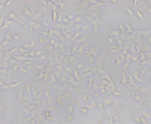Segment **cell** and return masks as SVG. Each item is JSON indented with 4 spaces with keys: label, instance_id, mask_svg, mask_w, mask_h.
<instances>
[{
    "label": "cell",
    "instance_id": "cell-33",
    "mask_svg": "<svg viewBox=\"0 0 151 124\" xmlns=\"http://www.w3.org/2000/svg\"><path fill=\"white\" fill-rule=\"evenodd\" d=\"M22 36H23L22 33H15L14 35V40L18 42V43H21V40H22Z\"/></svg>",
    "mask_w": 151,
    "mask_h": 124
},
{
    "label": "cell",
    "instance_id": "cell-26",
    "mask_svg": "<svg viewBox=\"0 0 151 124\" xmlns=\"http://www.w3.org/2000/svg\"><path fill=\"white\" fill-rule=\"evenodd\" d=\"M50 44H52V46L58 50V47H59V44H60V43H59V40H58L57 37H50Z\"/></svg>",
    "mask_w": 151,
    "mask_h": 124
},
{
    "label": "cell",
    "instance_id": "cell-37",
    "mask_svg": "<svg viewBox=\"0 0 151 124\" xmlns=\"http://www.w3.org/2000/svg\"><path fill=\"white\" fill-rule=\"evenodd\" d=\"M67 113H71V114H74V105H69L67 106Z\"/></svg>",
    "mask_w": 151,
    "mask_h": 124
},
{
    "label": "cell",
    "instance_id": "cell-22",
    "mask_svg": "<svg viewBox=\"0 0 151 124\" xmlns=\"http://www.w3.org/2000/svg\"><path fill=\"white\" fill-rule=\"evenodd\" d=\"M118 28H120V32L122 33V36H126V30H125V22L124 21L118 22Z\"/></svg>",
    "mask_w": 151,
    "mask_h": 124
},
{
    "label": "cell",
    "instance_id": "cell-8",
    "mask_svg": "<svg viewBox=\"0 0 151 124\" xmlns=\"http://www.w3.org/2000/svg\"><path fill=\"white\" fill-rule=\"evenodd\" d=\"M23 86H25V91H26L28 92V95L30 97V95H32V91H33V84H32V81H30V80H26V81H25L23 83Z\"/></svg>",
    "mask_w": 151,
    "mask_h": 124
},
{
    "label": "cell",
    "instance_id": "cell-9",
    "mask_svg": "<svg viewBox=\"0 0 151 124\" xmlns=\"http://www.w3.org/2000/svg\"><path fill=\"white\" fill-rule=\"evenodd\" d=\"M96 80H98V79L95 77V76H91L89 79H87V87L88 88H92V90H93L95 86H96V83H98Z\"/></svg>",
    "mask_w": 151,
    "mask_h": 124
},
{
    "label": "cell",
    "instance_id": "cell-19",
    "mask_svg": "<svg viewBox=\"0 0 151 124\" xmlns=\"http://www.w3.org/2000/svg\"><path fill=\"white\" fill-rule=\"evenodd\" d=\"M55 4H57V8L58 11L62 12L65 8H66V2H63V0H59V2H55Z\"/></svg>",
    "mask_w": 151,
    "mask_h": 124
},
{
    "label": "cell",
    "instance_id": "cell-35",
    "mask_svg": "<svg viewBox=\"0 0 151 124\" xmlns=\"http://www.w3.org/2000/svg\"><path fill=\"white\" fill-rule=\"evenodd\" d=\"M40 24H41V28H50V22L47 21L45 18H44V19H41Z\"/></svg>",
    "mask_w": 151,
    "mask_h": 124
},
{
    "label": "cell",
    "instance_id": "cell-7",
    "mask_svg": "<svg viewBox=\"0 0 151 124\" xmlns=\"http://www.w3.org/2000/svg\"><path fill=\"white\" fill-rule=\"evenodd\" d=\"M36 42L38 43V46H40V47H45L47 44L50 43V42H47V39H45L44 36H43V35H40V33H38V36H37V39H36Z\"/></svg>",
    "mask_w": 151,
    "mask_h": 124
},
{
    "label": "cell",
    "instance_id": "cell-1",
    "mask_svg": "<svg viewBox=\"0 0 151 124\" xmlns=\"http://www.w3.org/2000/svg\"><path fill=\"white\" fill-rule=\"evenodd\" d=\"M98 73V70H96V68H95V65H87L85 68L83 69V72H81V79H89L91 76H95V74Z\"/></svg>",
    "mask_w": 151,
    "mask_h": 124
},
{
    "label": "cell",
    "instance_id": "cell-34",
    "mask_svg": "<svg viewBox=\"0 0 151 124\" xmlns=\"http://www.w3.org/2000/svg\"><path fill=\"white\" fill-rule=\"evenodd\" d=\"M19 72H21V73H23V74H29V73H30V69H28V68H25V66H22V65H21V69H19Z\"/></svg>",
    "mask_w": 151,
    "mask_h": 124
},
{
    "label": "cell",
    "instance_id": "cell-12",
    "mask_svg": "<svg viewBox=\"0 0 151 124\" xmlns=\"http://www.w3.org/2000/svg\"><path fill=\"white\" fill-rule=\"evenodd\" d=\"M63 120L66 123H73L76 120V116H74V114H71V113H65L63 114Z\"/></svg>",
    "mask_w": 151,
    "mask_h": 124
},
{
    "label": "cell",
    "instance_id": "cell-21",
    "mask_svg": "<svg viewBox=\"0 0 151 124\" xmlns=\"http://www.w3.org/2000/svg\"><path fill=\"white\" fill-rule=\"evenodd\" d=\"M109 95H110V97H114V98H122V97H124V92L120 91V90H115V91H113V92H110Z\"/></svg>",
    "mask_w": 151,
    "mask_h": 124
},
{
    "label": "cell",
    "instance_id": "cell-25",
    "mask_svg": "<svg viewBox=\"0 0 151 124\" xmlns=\"http://www.w3.org/2000/svg\"><path fill=\"white\" fill-rule=\"evenodd\" d=\"M81 101H83L84 104H88V102H89V101H91V97H89L88 92H83V94H81Z\"/></svg>",
    "mask_w": 151,
    "mask_h": 124
},
{
    "label": "cell",
    "instance_id": "cell-11",
    "mask_svg": "<svg viewBox=\"0 0 151 124\" xmlns=\"http://www.w3.org/2000/svg\"><path fill=\"white\" fill-rule=\"evenodd\" d=\"M73 43H74V44H77V46H85V44L88 43V37L84 35V36H81L80 39H77V40H74Z\"/></svg>",
    "mask_w": 151,
    "mask_h": 124
},
{
    "label": "cell",
    "instance_id": "cell-40",
    "mask_svg": "<svg viewBox=\"0 0 151 124\" xmlns=\"http://www.w3.org/2000/svg\"><path fill=\"white\" fill-rule=\"evenodd\" d=\"M147 80H148V83H151V72H148V74H147Z\"/></svg>",
    "mask_w": 151,
    "mask_h": 124
},
{
    "label": "cell",
    "instance_id": "cell-14",
    "mask_svg": "<svg viewBox=\"0 0 151 124\" xmlns=\"http://www.w3.org/2000/svg\"><path fill=\"white\" fill-rule=\"evenodd\" d=\"M89 50H91V55L95 57V58H98V57L100 55V52H99V48H98V46H91V47H89Z\"/></svg>",
    "mask_w": 151,
    "mask_h": 124
},
{
    "label": "cell",
    "instance_id": "cell-3",
    "mask_svg": "<svg viewBox=\"0 0 151 124\" xmlns=\"http://www.w3.org/2000/svg\"><path fill=\"white\" fill-rule=\"evenodd\" d=\"M65 104H66V99H65V97L60 94V92L57 91V92H55V105L59 108V106H63Z\"/></svg>",
    "mask_w": 151,
    "mask_h": 124
},
{
    "label": "cell",
    "instance_id": "cell-15",
    "mask_svg": "<svg viewBox=\"0 0 151 124\" xmlns=\"http://www.w3.org/2000/svg\"><path fill=\"white\" fill-rule=\"evenodd\" d=\"M131 119H132V120L135 121L136 124H144L143 119L140 117V114H135V113H133V114H131Z\"/></svg>",
    "mask_w": 151,
    "mask_h": 124
},
{
    "label": "cell",
    "instance_id": "cell-20",
    "mask_svg": "<svg viewBox=\"0 0 151 124\" xmlns=\"http://www.w3.org/2000/svg\"><path fill=\"white\" fill-rule=\"evenodd\" d=\"M91 25H92V29H93V30H99V29L102 28V21H99V19H95V21H93Z\"/></svg>",
    "mask_w": 151,
    "mask_h": 124
},
{
    "label": "cell",
    "instance_id": "cell-18",
    "mask_svg": "<svg viewBox=\"0 0 151 124\" xmlns=\"http://www.w3.org/2000/svg\"><path fill=\"white\" fill-rule=\"evenodd\" d=\"M89 97H91V98H92V101H98V99L102 97V94H100V92H99V91L93 90V91H91V92H89Z\"/></svg>",
    "mask_w": 151,
    "mask_h": 124
},
{
    "label": "cell",
    "instance_id": "cell-6",
    "mask_svg": "<svg viewBox=\"0 0 151 124\" xmlns=\"http://www.w3.org/2000/svg\"><path fill=\"white\" fill-rule=\"evenodd\" d=\"M12 22L14 21H11L10 18H7V15H2V29H4V28H7V26H10V25H12Z\"/></svg>",
    "mask_w": 151,
    "mask_h": 124
},
{
    "label": "cell",
    "instance_id": "cell-30",
    "mask_svg": "<svg viewBox=\"0 0 151 124\" xmlns=\"http://www.w3.org/2000/svg\"><path fill=\"white\" fill-rule=\"evenodd\" d=\"M21 84H22V81H21V80H18V81H12V83H10V88H11V90H14V88L19 87Z\"/></svg>",
    "mask_w": 151,
    "mask_h": 124
},
{
    "label": "cell",
    "instance_id": "cell-24",
    "mask_svg": "<svg viewBox=\"0 0 151 124\" xmlns=\"http://www.w3.org/2000/svg\"><path fill=\"white\" fill-rule=\"evenodd\" d=\"M12 3H14L12 0H8V2H7V0H3L2 4H0V7H2V10H4L6 7H11V6H12Z\"/></svg>",
    "mask_w": 151,
    "mask_h": 124
},
{
    "label": "cell",
    "instance_id": "cell-4",
    "mask_svg": "<svg viewBox=\"0 0 151 124\" xmlns=\"http://www.w3.org/2000/svg\"><path fill=\"white\" fill-rule=\"evenodd\" d=\"M22 14H23L25 17H26V18L32 19V17H33L34 12H33L32 10H30V7H29V6H23V7H22Z\"/></svg>",
    "mask_w": 151,
    "mask_h": 124
},
{
    "label": "cell",
    "instance_id": "cell-13",
    "mask_svg": "<svg viewBox=\"0 0 151 124\" xmlns=\"http://www.w3.org/2000/svg\"><path fill=\"white\" fill-rule=\"evenodd\" d=\"M36 3L40 4L44 10H51V2H47V0H38V2H36Z\"/></svg>",
    "mask_w": 151,
    "mask_h": 124
},
{
    "label": "cell",
    "instance_id": "cell-2",
    "mask_svg": "<svg viewBox=\"0 0 151 124\" xmlns=\"http://www.w3.org/2000/svg\"><path fill=\"white\" fill-rule=\"evenodd\" d=\"M15 95H17V99L19 101H28V92L25 90H21V88H18V90H15Z\"/></svg>",
    "mask_w": 151,
    "mask_h": 124
},
{
    "label": "cell",
    "instance_id": "cell-41",
    "mask_svg": "<svg viewBox=\"0 0 151 124\" xmlns=\"http://www.w3.org/2000/svg\"><path fill=\"white\" fill-rule=\"evenodd\" d=\"M147 12H148V14L151 15V4H150V6L147 7Z\"/></svg>",
    "mask_w": 151,
    "mask_h": 124
},
{
    "label": "cell",
    "instance_id": "cell-23",
    "mask_svg": "<svg viewBox=\"0 0 151 124\" xmlns=\"http://www.w3.org/2000/svg\"><path fill=\"white\" fill-rule=\"evenodd\" d=\"M109 52H111V54H117V55H120L121 50H120V47H118V46H110Z\"/></svg>",
    "mask_w": 151,
    "mask_h": 124
},
{
    "label": "cell",
    "instance_id": "cell-16",
    "mask_svg": "<svg viewBox=\"0 0 151 124\" xmlns=\"http://www.w3.org/2000/svg\"><path fill=\"white\" fill-rule=\"evenodd\" d=\"M3 39L4 40H7V42H12L14 40V35H12L10 30H6V32L3 33Z\"/></svg>",
    "mask_w": 151,
    "mask_h": 124
},
{
    "label": "cell",
    "instance_id": "cell-38",
    "mask_svg": "<svg viewBox=\"0 0 151 124\" xmlns=\"http://www.w3.org/2000/svg\"><path fill=\"white\" fill-rule=\"evenodd\" d=\"M136 14H137V18H139V19L144 21V14H143V12H141L140 10H137V11H136Z\"/></svg>",
    "mask_w": 151,
    "mask_h": 124
},
{
    "label": "cell",
    "instance_id": "cell-28",
    "mask_svg": "<svg viewBox=\"0 0 151 124\" xmlns=\"http://www.w3.org/2000/svg\"><path fill=\"white\" fill-rule=\"evenodd\" d=\"M125 59L122 58V57H121V55H115V59H114V65L115 66H120L121 64H122V62H124Z\"/></svg>",
    "mask_w": 151,
    "mask_h": 124
},
{
    "label": "cell",
    "instance_id": "cell-39",
    "mask_svg": "<svg viewBox=\"0 0 151 124\" xmlns=\"http://www.w3.org/2000/svg\"><path fill=\"white\" fill-rule=\"evenodd\" d=\"M107 4H111V6H115V4H117V2H114V0H109V2H107Z\"/></svg>",
    "mask_w": 151,
    "mask_h": 124
},
{
    "label": "cell",
    "instance_id": "cell-10",
    "mask_svg": "<svg viewBox=\"0 0 151 124\" xmlns=\"http://www.w3.org/2000/svg\"><path fill=\"white\" fill-rule=\"evenodd\" d=\"M7 18H10L11 21H14V22H18V24H21V22H22V19H19L14 11H8V12H7Z\"/></svg>",
    "mask_w": 151,
    "mask_h": 124
},
{
    "label": "cell",
    "instance_id": "cell-42",
    "mask_svg": "<svg viewBox=\"0 0 151 124\" xmlns=\"http://www.w3.org/2000/svg\"><path fill=\"white\" fill-rule=\"evenodd\" d=\"M96 124H99V123H96Z\"/></svg>",
    "mask_w": 151,
    "mask_h": 124
},
{
    "label": "cell",
    "instance_id": "cell-36",
    "mask_svg": "<svg viewBox=\"0 0 151 124\" xmlns=\"http://www.w3.org/2000/svg\"><path fill=\"white\" fill-rule=\"evenodd\" d=\"M125 11H126V14H128V17H129V19H131V18H132V15H133V10H132L131 7H126V8H125Z\"/></svg>",
    "mask_w": 151,
    "mask_h": 124
},
{
    "label": "cell",
    "instance_id": "cell-27",
    "mask_svg": "<svg viewBox=\"0 0 151 124\" xmlns=\"http://www.w3.org/2000/svg\"><path fill=\"white\" fill-rule=\"evenodd\" d=\"M110 35H111V36H114L115 39L122 36V33L120 32V29H111V30H110Z\"/></svg>",
    "mask_w": 151,
    "mask_h": 124
},
{
    "label": "cell",
    "instance_id": "cell-31",
    "mask_svg": "<svg viewBox=\"0 0 151 124\" xmlns=\"http://www.w3.org/2000/svg\"><path fill=\"white\" fill-rule=\"evenodd\" d=\"M85 106H87V108H89V109H93V108H96V101H92V99H91L88 104H85Z\"/></svg>",
    "mask_w": 151,
    "mask_h": 124
},
{
    "label": "cell",
    "instance_id": "cell-17",
    "mask_svg": "<svg viewBox=\"0 0 151 124\" xmlns=\"http://www.w3.org/2000/svg\"><path fill=\"white\" fill-rule=\"evenodd\" d=\"M96 108L100 110L102 113H105V114L107 113V108H106V105H105V102H103V101H102V102H98V101H96Z\"/></svg>",
    "mask_w": 151,
    "mask_h": 124
},
{
    "label": "cell",
    "instance_id": "cell-29",
    "mask_svg": "<svg viewBox=\"0 0 151 124\" xmlns=\"http://www.w3.org/2000/svg\"><path fill=\"white\" fill-rule=\"evenodd\" d=\"M19 106L22 109H26V108H29V106H30V102H29V101H19Z\"/></svg>",
    "mask_w": 151,
    "mask_h": 124
},
{
    "label": "cell",
    "instance_id": "cell-5",
    "mask_svg": "<svg viewBox=\"0 0 151 124\" xmlns=\"http://www.w3.org/2000/svg\"><path fill=\"white\" fill-rule=\"evenodd\" d=\"M43 48H44V51H45V52H47V54H48L50 57H51V55H54V54H55V52H57V51H58V50H57V48H55V47L52 46V44H50V43H48V44H47V46H45V47H43Z\"/></svg>",
    "mask_w": 151,
    "mask_h": 124
},
{
    "label": "cell",
    "instance_id": "cell-43",
    "mask_svg": "<svg viewBox=\"0 0 151 124\" xmlns=\"http://www.w3.org/2000/svg\"><path fill=\"white\" fill-rule=\"evenodd\" d=\"M150 124H151V123H150Z\"/></svg>",
    "mask_w": 151,
    "mask_h": 124
},
{
    "label": "cell",
    "instance_id": "cell-32",
    "mask_svg": "<svg viewBox=\"0 0 151 124\" xmlns=\"http://www.w3.org/2000/svg\"><path fill=\"white\" fill-rule=\"evenodd\" d=\"M80 110H81V113H83L84 116H87V114L89 113V108H87V106H81Z\"/></svg>",
    "mask_w": 151,
    "mask_h": 124
}]
</instances>
